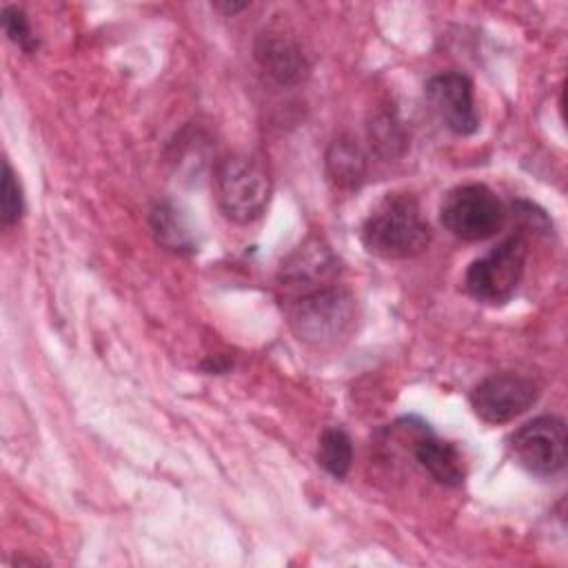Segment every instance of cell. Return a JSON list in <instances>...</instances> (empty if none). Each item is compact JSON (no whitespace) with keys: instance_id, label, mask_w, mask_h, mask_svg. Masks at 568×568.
<instances>
[{"instance_id":"1","label":"cell","mask_w":568,"mask_h":568,"mask_svg":"<svg viewBox=\"0 0 568 568\" xmlns=\"http://www.w3.org/2000/svg\"><path fill=\"white\" fill-rule=\"evenodd\" d=\"M362 244L384 260H408L430 244V226L410 193H386L362 224Z\"/></svg>"},{"instance_id":"2","label":"cell","mask_w":568,"mask_h":568,"mask_svg":"<svg viewBox=\"0 0 568 568\" xmlns=\"http://www.w3.org/2000/svg\"><path fill=\"white\" fill-rule=\"evenodd\" d=\"M288 326L297 339L326 346L346 335L355 320V300L339 284L324 286L302 297L286 300Z\"/></svg>"},{"instance_id":"3","label":"cell","mask_w":568,"mask_h":568,"mask_svg":"<svg viewBox=\"0 0 568 568\" xmlns=\"http://www.w3.org/2000/svg\"><path fill=\"white\" fill-rule=\"evenodd\" d=\"M213 189L220 211L237 224H251L262 217L271 200V178L264 166L248 155L220 160Z\"/></svg>"},{"instance_id":"4","label":"cell","mask_w":568,"mask_h":568,"mask_svg":"<svg viewBox=\"0 0 568 568\" xmlns=\"http://www.w3.org/2000/svg\"><path fill=\"white\" fill-rule=\"evenodd\" d=\"M439 220L455 237L464 242H481L501 229L504 206L486 184H459L444 195Z\"/></svg>"},{"instance_id":"5","label":"cell","mask_w":568,"mask_h":568,"mask_svg":"<svg viewBox=\"0 0 568 568\" xmlns=\"http://www.w3.org/2000/svg\"><path fill=\"white\" fill-rule=\"evenodd\" d=\"M526 253L528 244L521 235L506 237L495 248H490V253L468 266L464 275L466 291L484 304L508 302L521 282Z\"/></svg>"},{"instance_id":"6","label":"cell","mask_w":568,"mask_h":568,"mask_svg":"<svg viewBox=\"0 0 568 568\" xmlns=\"http://www.w3.org/2000/svg\"><path fill=\"white\" fill-rule=\"evenodd\" d=\"M508 448L526 473L552 477L566 464V424L561 417L539 415L510 435Z\"/></svg>"},{"instance_id":"7","label":"cell","mask_w":568,"mask_h":568,"mask_svg":"<svg viewBox=\"0 0 568 568\" xmlns=\"http://www.w3.org/2000/svg\"><path fill=\"white\" fill-rule=\"evenodd\" d=\"M337 255L322 237L311 235L284 257L277 273V282L284 288L286 300H293L320 291L324 286L337 284Z\"/></svg>"},{"instance_id":"8","label":"cell","mask_w":568,"mask_h":568,"mask_svg":"<svg viewBox=\"0 0 568 568\" xmlns=\"http://www.w3.org/2000/svg\"><path fill=\"white\" fill-rule=\"evenodd\" d=\"M539 397L532 379L517 373H497L481 379L470 393L475 415L486 424H506L526 413Z\"/></svg>"},{"instance_id":"9","label":"cell","mask_w":568,"mask_h":568,"mask_svg":"<svg viewBox=\"0 0 568 568\" xmlns=\"http://www.w3.org/2000/svg\"><path fill=\"white\" fill-rule=\"evenodd\" d=\"M426 98L437 118L457 135H470L479 129L473 100V82L462 73H439L426 84Z\"/></svg>"},{"instance_id":"10","label":"cell","mask_w":568,"mask_h":568,"mask_svg":"<svg viewBox=\"0 0 568 568\" xmlns=\"http://www.w3.org/2000/svg\"><path fill=\"white\" fill-rule=\"evenodd\" d=\"M257 64L280 84H300L308 75V60L302 49L282 33H260L255 40Z\"/></svg>"},{"instance_id":"11","label":"cell","mask_w":568,"mask_h":568,"mask_svg":"<svg viewBox=\"0 0 568 568\" xmlns=\"http://www.w3.org/2000/svg\"><path fill=\"white\" fill-rule=\"evenodd\" d=\"M415 457L424 470L444 486H462L466 479L464 457L453 442H444L426 433L415 442Z\"/></svg>"},{"instance_id":"12","label":"cell","mask_w":568,"mask_h":568,"mask_svg":"<svg viewBox=\"0 0 568 568\" xmlns=\"http://www.w3.org/2000/svg\"><path fill=\"white\" fill-rule=\"evenodd\" d=\"M366 155L351 138H337L326 151V173L339 189H357L366 178Z\"/></svg>"},{"instance_id":"13","label":"cell","mask_w":568,"mask_h":568,"mask_svg":"<svg viewBox=\"0 0 568 568\" xmlns=\"http://www.w3.org/2000/svg\"><path fill=\"white\" fill-rule=\"evenodd\" d=\"M151 229L155 240L175 253H193L195 237L184 215L173 204H158L151 213Z\"/></svg>"},{"instance_id":"14","label":"cell","mask_w":568,"mask_h":568,"mask_svg":"<svg viewBox=\"0 0 568 568\" xmlns=\"http://www.w3.org/2000/svg\"><path fill=\"white\" fill-rule=\"evenodd\" d=\"M353 462V444L344 428L328 426L317 442V464L335 479L346 477Z\"/></svg>"},{"instance_id":"15","label":"cell","mask_w":568,"mask_h":568,"mask_svg":"<svg viewBox=\"0 0 568 568\" xmlns=\"http://www.w3.org/2000/svg\"><path fill=\"white\" fill-rule=\"evenodd\" d=\"M368 140L382 158H399L408 146L406 129L393 111H377L373 115L368 122Z\"/></svg>"},{"instance_id":"16","label":"cell","mask_w":568,"mask_h":568,"mask_svg":"<svg viewBox=\"0 0 568 568\" xmlns=\"http://www.w3.org/2000/svg\"><path fill=\"white\" fill-rule=\"evenodd\" d=\"M0 222L2 226H13L24 211V202H22V189L16 180V173L11 169V164L4 160L2 164V191H0Z\"/></svg>"},{"instance_id":"17","label":"cell","mask_w":568,"mask_h":568,"mask_svg":"<svg viewBox=\"0 0 568 568\" xmlns=\"http://www.w3.org/2000/svg\"><path fill=\"white\" fill-rule=\"evenodd\" d=\"M2 29L7 38L20 47L24 53H33L38 49V38L33 36V29L29 24V18L18 7H4L2 9Z\"/></svg>"},{"instance_id":"18","label":"cell","mask_w":568,"mask_h":568,"mask_svg":"<svg viewBox=\"0 0 568 568\" xmlns=\"http://www.w3.org/2000/svg\"><path fill=\"white\" fill-rule=\"evenodd\" d=\"M217 9H222V11H226V13H235V11H240V9H244L246 7V2H240V4H233V2H226V4H215Z\"/></svg>"}]
</instances>
